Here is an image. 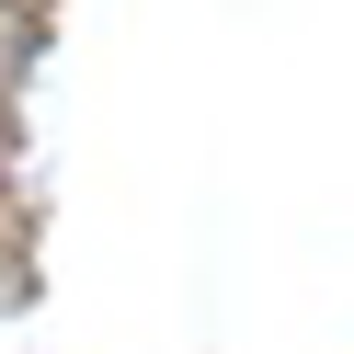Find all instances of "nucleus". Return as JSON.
<instances>
[]
</instances>
